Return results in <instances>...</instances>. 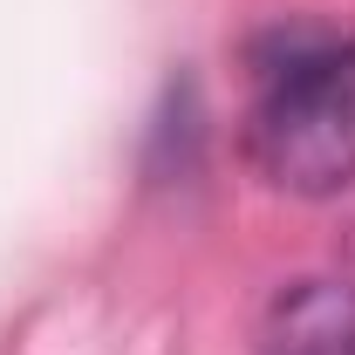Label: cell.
<instances>
[{
  "label": "cell",
  "mask_w": 355,
  "mask_h": 355,
  "mask_svg": "<svg viewBox=\"0 0 355 355\" xmlns=\"http://www.w3.org/2000/svg\"><path fill=\"white\" fill-rule=\"evenodd\" d=\"M246 157L266 184L328 198L355 178V42H294L260 76Z\"/></svg>",
  "instance_id": "cell-1"
},
{
  "label": "cell",
  "mask_w": 355,
  "mask_h": 355,
  "mask_svg": "<svg viewBox=\"0 0 355 355\" xmlns=\"http://www.w3.org/2000/svg\"><path fill=\"white\" fill-rule=\"evenodd\" d=\"M260 355H355V280H294L260 321Z\"/></svg>",
  "instance_id": "cell-2"
}]
</instances>
